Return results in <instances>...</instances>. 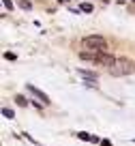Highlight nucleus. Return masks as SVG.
<instances>
[{
    "instance_id": "f03ea898",
    "label": "nucleus",
    "mask_w": 135,
    "mask_h": 146,
    "mask_svg": "<svg viewBox=\"0 0 135 146\" xmlns=\"http://www.w3.org/2000/svg\"><path fill=\"white\" fill-rule=\"evenodd\" d=\"M135 71V64L131 62L129 58H116V62L112 64V67H109V73H112V75H131V73Z\"/></svg>"
},
{
    "instance_id": "39448f33",
    "label": "nucleus",
    "mask_w": 135,
    "mask_h": 146,
    "mask_svg": "<svg viewBox=\"0 0 135 146\" xmlns=\"http://www.w3.org/2000/svg\"><path fill=\"white\" fill-rule=\"evenodd\" d=\"M77 75H79V78H84V80H88V82H97V73H92V71L77 69Z\"/></svg>"
},
{
    "instance_id": "1a4fd4ad",
    "label": "nucleus",
    "mask_w": 135,
    "mask_h": 146,
    "mask_svg": "<svg viewBox=\"0 0 135 146\" xmlns=\"http://www.w3.org/2000/svg\"><path fill=\"white\" fill-rule=\"evenodd\" d=\"M17 5L22 7L24 11H30V9H32V5H30V2H28V0H17Z\"/></svg>"
},
{
    "instance_id": "9b49d317",
    "label": "nucleus",
    "mask_w": 135,
    "mask_h": 146,
    "mask_svg": "<svg viewBox=\"0 0 135 146\" xmlns=\"http://www.w3.org/2000/svg\"><path fill=\"white\" fill-rule=\"evenodd\" d=\"M2 5H5V9L13 11V2H11V0H2Z\"/></svg>"
},
{
    "instance_id": "20e7f679",
    "label": "nucleus",
    "mask_w": 135,
    "mask_h": 146,
    "mask_svg": "<svg viewBox=\"0 0 135 146\" xmlns=\"http://www.w3.org/2000/svg\"><path fill=\"white\" fill-rule=\"evenodd\" d=\"M26 90H28V92H32V95H34L36 99H41V101H43V105H47V103H50V97L45 95V92H41L36 86H32V84H26Z\"/></svg>"
},
{
    "instance_id": "9d476101",
    "label": "nucleus",
    "mask_w": 135,
    "mask_h": 146,
    "mask_svg": "<svg viewBox=\"0 0 135 146\" xmlns=\"http://www.w3.org/2000/svg\"><path fill=\"white\" fill-rule=\"evenodd\" d=\"M77 137H79V140H86V142H92V137H95V135H90V133L79 131V133H77Z\"/></svg>"
},
{
    "instance_id": "423d86ee",
    "label": "nucleus",
    "mask_w": 135,
    "mask_h": 146,
    "mask_svg": "<svg viewBox=\"0 0 135 146\" xmlns=\"http://www.w3.org/2000/svg\"><path fill=\"white\" fill-rule=\"evenodd\" d=\"M15 103L22 105V108H26V105H28V99H26L24 95H17V97H15Z\"/></svg>"
},
{
    "instance_id": "0eeeda50",
    "label": "nucleus",
    "mask_w": 135,
    "mask_h": 146,
    "mask_svg": "<svg viewBox=\"0 0 135 146\" xmlns=\"http://www.w3.org/2000/svg\"><path fill=\"white\" fill-rule=\"evenodd\" d=\"M2 116H5V118H15V112H13V110H9V108H2Z\"/></svg>"
},
{
    "instance_id": "f257e3e1",
    "label": "nucleus",
    "mask_w": 135,
    "mask_h": 146,
    "mask_svg": "<svg viewBox=\"0 0 135 146\" xmlns=\"http://www.w3.org/2000/svg\"><path fill=\"white\" fill-rule=\"evenodd\" d=\"M81 47L84 50H92V52H105L107 50V41L99 35H90L81 39Z\"/></svg>"
},
{
    "instance_id": "4468645a",
    "label": "nucleus",
    "mask_w": 135,
    "mask_h": 146,
    "mask_svg": "<svg viewBox=\"0 0 135 146\" xmlns=\"http://www.w3.org/2000/svg\"><path fill=\"white\" fill-rule=\"evenodd\" d=\"M103 2H109V0H103Z\"/></svg>"
},
{
    "instance_id": "ddd939ff",
    "label": "nucleus",
    "mask_w": 135,
    "mask_h": 146,
    "mask_svg": "<svg viewBox=\"0 0 135 146\" xmlns=\"http://www.w3.org/2000/svg\"><path fill=\"white\" fill-rule=\"evenodd\" d=\"M101 146H112V142L109 140H101Z\"/></svg>"
},
{
    "instance_id": "6e6552de",
    "label": "nucleus",
    "mask_w": 135,
    "mask_h": 146,
    "mask_svg": "<svg viewBox=\"0 0 135 146\" xmlns=\"http://www.w3.org/2000/svg\"><path fill=\"white\" fill-rule=\"evenodd\" d=\"M79 9L84 11V13H92V11H95V9H92V5H90V2H81V5H79Z\"/></svg>"
},
{
    "instance_id": "f8f14e48",
    "label": "nucleus",
    "mask_w": 135,
    "mask_h": 146,
    "mask_svg": "<svg viewBox=\"0 0 135 146\" xmlns=\"http://www.w3.org/2000/svg\"><path fill=\"white\" fill-rule=\"evenodd\" d=\"M5 58H7V60H15V58H17V56H15L13 52H7V54H5Z\"/></svg>"
},
{
    "instance_id": "7ed1b4c3",
    "label": "nucleus",
    "mask_w": 135,
    "mask_h": 146,
    "mask_svg": "<svg viewBox=\"0 0 135 146\" xmlns=\"http://www.w3.org/2000/svg\"><path fill=\"white\" fill-rule=\"evenodd\" d=\"M95 62H99V64H103V67H112L114 62H116V58H114L112 54H105V52H99V56H97V60Z\"/></svg>"
}]
</instances>
